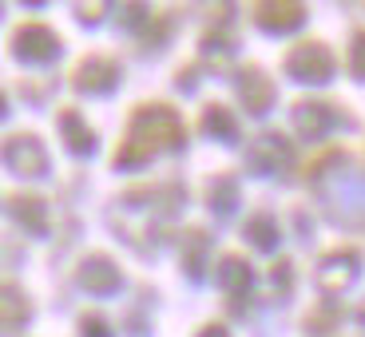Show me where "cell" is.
<instances>
[{
  "instance_id": "obj_3",
  "label": "cell",
  "mask_w": 365,
  "mask_h": 337,
  "mask_svg": "<svg viewBox=\"0 0 365 337\" xmlns=\"http://www.w3.org/2000/svg\"><path fill=\"white\" fill-rule=\"evenodd\" d=\"M12 48H16L20 56H28V60H48V56L60 48V40H56L44 24H24V28H16Z\"/></svg>"
},
{
  "instance_id": "obj_12",
  "label": "cell",
  "mask_w": 365,
  "mask_h": 337,
  "mask_svg": "<svg viewBox=\"0 0 365 337\" xmlns=\"http://www.w3.org/2000/svg\"><path fill=\"white\" fill-rule=\"evenodd\" d=\"M0 111H4V95H0Z\"/></svg>"
},
{
  "instance_id": "obj_4",
  "label": "cell",
  "mask_w": 365,
  "mask_h": 337,
  "mask_svg": "<svg viewBox=\"0 0 365 337\" xmlns=\"http://www.w3.org/2000/svg\"><path fill=\"white\" fill-rule=\"evenodd\" d=\"M80 282L88 286V290H96V294H111L119 286V270H115V262L91 254L88 262L80 266Z\"/></svg>"
},
{
  "instance_id": "obj_9",
  "label": "cell",
  "mask_w": 365,
  "mask_h": 337,
  "mask_svg": "<svg viewBox=\"0 0 365 337\" xmlns=\"http://www.w3.org/2000/svg\"><path fill=\"white\" fill-rule=\"evenodd\" d=\"M12 214L16 219H24V227H28V219H32V227H44V202L40 199H32V195H16L12 199Z\"/></svg>"
},
{
  "instance_id": "obj_2",
  "label": "cell",
  "mask_w": 365,
  "mask_h": 337,
  "mask_svg": "<svg viewBox=\"0 0 365 337\" xmlns=\"http://www.w3.org/2000/svg\"><path fill=\"white\" fill-rule=\"evenodd\" d=\"M4 159H9V167L20 171V175H40L44 171V147H40L36 135L4 139Z\"/></svg>"
},
{
  "instance_id": "obj_1",
  "label": "cell",
  "mask_w": 365,
  "mask_h": 337,
  "mask_svg": "<svg viewBox=\"0 0 365 337\" xmlns=\"http://www.w3.org/2000/svg\"><path fill=\"white\" fill-rule=\"evenodd\" d=\"M182 143V128H179V115L163 103H147L131 115V128H128V139L119 143L115 151V163L119 167H135L143 163L151 151L159 147H175Z\"/></svg>"
},
{
  "instance_id": "obj_11",
  "label": "cell",
  "mask_w": 365,
  "mask_h": 337,
  "mask_svg": "<svg viewBox=\"0 0 365 337\" xmlns=\"http://www.w3.org/2000/svg\"><path fill=\"white\" fill-rule=\"evenodd\" d=\"M357 72H365V36H357Z\"/></svg>"
},
{
  "instance_id": "obj_8",
  "label": "cell",
  "mask_w": 365,
  "mask_h": 337,
  "mask_svg": "<svg viewBox=\"0 0 365 337\" xmlns=\"http://www.w3.org/2000/svg\"><path fill=\"white\" fill-rule=\"evenodd\" d=\"M60 123H64V139L72 143V151H91V147H96V135L83 128V119L76 115V111H64Z\"/></svg>"
},
{
  "instance_id": "obj_10",
  "label": "cell",
  "mask_w": 365,
  "mask_h": 337,
  "mask_svg": "<svg viewBox=\"0 0 365 337\" xmlns=\"http://www.w3.org/2000/svg\"><path fill=\"white\" fill-rule=\"evenodd\" d=\"M83 333H88V337H108V329H103L100 313H91V318L83 321Z\"/></svg>"
},
{
  "instance_id": "obj_6",
  "label": "cell",
  "mask_w": 365,
  "mask_h": 337,
  "mask_svg": "<svg viewBox=\"0 0 365 337\" xmlns=\"http://www.w3.org/2000/svg\"><path fill=\"white\" fill-rule=\"evenodd\" d=\"M115 83V64L111 60H83L76 72V88L83 91H108Z\"/></svg>"
},
{
  "instance_id": "obj_5",
  "label": "cell",
  "mask_w": 365,
  "mask_h": 337,
  "mask_svg": "<svg viewBox=\"0 0 365 337\" xmlns=\"http://www.w3.org/2000/svg\"><path fill=\"white\" fill-rule=\"evenodd\" d=\"M24 318H28V298L12 282H0V329L12 333Z\"/></svg>"
},
{
  "instance_id": "obj_7",
  "label": "cell",
  "mask_w": 365,
  "mask_h": 337,
  "mask_svg": "<svg viewBox=\"0 0 365 337\" xmlns=\"http://www.w3.org/2000/svg\"><path fill=\"white\" fill-rule=\"evenodd\" d=\"M290 68L298 76H314V80H322V76H329V56L322 52V48L306 44V48H298V52L290 56Z\"/></svg>"
}]
</instances>
